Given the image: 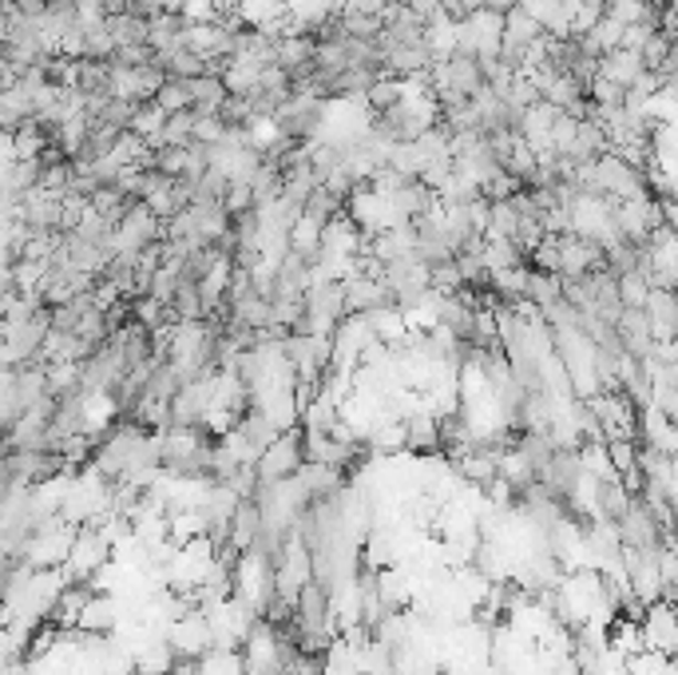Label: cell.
Returning <instances> with one entry per match:
<instances>
[{"label": "cell", "mask_w": 678, "mask_h": 675, "mask_svg": "<svg viewBox=\"0 0 678 675\" xmlns=\"http://www.w3.org/2000/svg\"><path fill=\"white\" fill-rule=\"evenodd\" d=\"M191 96H195V116H223L230 88H226L223 76H195L191 79Z\"/></svg>", "instance_id": "6"}, {"label": "cell", "mask_w": 678, "mask_h": 675, "mask_svg": "<svg viewBox=\"0 0 678 675\" xmlns=\"http://www.w3.org/2000/svg\"><path fill=\"white\" fill-rule=\"evenodd\" d=\"M520 0H481V9H492V12H501V17H508L512 9H516Z\"/></svg>", "instance_id": "19"}, {"label": "cell", "mask_w": 678, "mask_h": 675, "mask_svg": "<svg viewBox=\"0 0 678 675\" xmlns=\"http://www.w3.org/2000/svg\"><path fill=\"white\" fill-rule=\"evenodd\" d=\"M223 207L230 211V215H246V211H255L258 207V195L250 183H230V191H226L223 199Z\"/></svg>", "instance_id": "15"}, {"label": "cell", "mask_w": 678, "mask_h": 675, "mask_svg": "<svg viewBox=\"0 0 678 675\" xmlns=\"http://www.w3.org/2000/svg\"><path fill=\"white\" fill-rule=\"evenodd\" d=\"M226 119L223 116H198V124H195V143H207V148H218L226 139Z\"/></svg>", "instance_id": "16"}, {"label": "cell", "mask_w": 678, "mask_h": 675, "mask_svg": "<svg viewBox=\"0 0 678 675\" xmlns=\"http://www.w3.org/2000/svg\"><path fill=\"white\" fill-rule=\"evenodd\" d=\"M389 4H401V0H389Z\"/></svg>", "instance_id": "20"}, {"label": "cell", "mask_w": 678, "mask_h": 675, "mask_svg": "<svg viewBox=\"0 0 678 675\" xmlns=\"http://www.w3.org/2000/svg\"><path fill=\"white\" fill-rule=\"evenodd\" d=\"M111 36H116L119 49H131V44H148L151 40V20L139 17V12H116L108 20Z\"/></svg>", "instance_id": "8"}, {"label": "cell", "mask_w": 678, "mask_h": 675, "mask_svg": "<svg viewBox=\"0 0 678 675\" xmlns=\"http://www.w3.org/2000/svg\"><path fill=\"white\" fill-rule=\"evenodd\" d=\"M643 310H647V318H650L655 342H675L678 338V294L675 290H650Z\"/></svg>", "instance_id": "4"}, {"label": "cell", "mask_w": 678, "mask_h": 675, "mask_svg": "<svg viewBox=\"0 0 678 675\" xmlns=\"http://www.w3.org/2000/svg\"><path fill=\"white\" fill-rule=\"evenodd\" d=\"M155 104L168 111V116H175V111H191V108H195V96H191V79H175V76H171L168 84L159 88Z\"/></svg>", "instance_id": "11"}, {"label": "cell", "mask_w": 678, "mask_h": 675, "mask_svg": "<svg viewBox=\"0 0 678 675\" xmlns=\"http://www.w3.org/2000/svg\"><path fill=\"white\" fill-rule=\"evenodd\" d=\"M476 9H481V0H444V12H449L452 20H469Z\"/></svg>", "instance_id": "18"}, {"label": "cell", "mask_w": 678, "mask_h": 675, "mask_svg": "<svg viewBox=\"0 0 678 675\" xmlns=\"http://www.w3.org/2000/svg\"><path fill=\"white\" fill-rule=\"evenodd\" d=\"M337 17H385L389 0H334Z\"/></svg>", "instance_id": "17"}, {"label": "cell", "mask_w": 678, "mask_h": 675, "mask_svg": "<svg viewBox=\"0 0 678 675\" xmlns=\"http://www.w3.org/2000/svg\"><path fill=\"white\" fill-rule=\"evenodd\" d=\"M119 620H116V600H111V596H92L88 600V608H84V612H79V632H96V635H104V632H111V628H116Z\"/></svg>", "instance_id": "9"}, {"label": "cell", "mask_w": 678, "mask_h": 675, "mask_svg": "<svg viewBox=\"0 0 678 675\" xmlns=\"http://www.w3.org/2000/svg\"><path fill=\"white\" fill-rule=\"evenodd\" d=\"M381 307H397L394 302V290L385 287V278H349L345 282V310L349 314H374Z\"/></svg>", "instance_id": "2"}, {"label": "cell", "mask_w": 678, "mask_h": 675, "mask_svg": "<svg viewBox=\"0 0 678 675\" xmlns=\"http://www.w3.org/2000/svg\"><path fill=\"white\" fill-rule=\"evenodd\" d=\"M405 437H409V449H413V453H437V449H444L441 417H437L433 409H417V414L405 421Z\"/></svg>", "instance_id": "5"}, {"label": "cell", "mask_w": 678, "mask_h": 675, "mask_svg": "<svg viewBox=\"0 0 678 675\" xmlns=\"http://www.w3.org/2000/svg\"><path fill=\"white\" fill-rule=\"evenodd\" d=\"M647 72H650L647 60H643V52H635V49H615V52H607V56H600V76L611 79V84H620L623 92L635 88Z\"/></svg>", "instance_id": "3"}, {"label": "cell", "mask_w": 678, "mask_h": 675, "mask_svg": "<svg viewBox=\"0 0 678 675\" xmlns=\"http://www.w3.org/2000/svg\"><path fill=\"white\" fill-rule=\"evenodd\" d=\"M305 215H314L318 223H334L337 215H345V199L334 195V191L325 188V183H318L314 195L305 199Z\"/></svg>", "instance_id": "10"}, {"label": "cell", "mask_w": 678, "mask_h": 675, "mask_svg": "<svg viewBox=\"0 0 678 675\" xmlns=\"http://www.w3.org/2000/svg\"><path fill=\"white\" fill-rule=\"evenodd\" d=\"M595 4H607V0H595Z\"/></svg>", "instance_id": "21"}, {"label": "cell", "mask_w": 678, "mask_h": 675, "mask_svg": "<svg viewBox=\"0 0 678 675\" xmlns=\"http://www.w3.org/2000/svg\"><path fill=\"white\" fill-rule=\"evenodd\" d=\"M168 111L159 108L155 99H151V104H139L136 108V119H131V131H136V136H143V139H159L163 136V128H168Z\"/></svg>", "instance_id": "13"}, {"label": "cell", "mask_w": 678, "mask_h": 675, "mask_svg": "<svg viewBox=\"0 0 678 675\" xmlns=\"http://www.w3.org/2000/svg\"><path fill=\"white\" fill-rule=\"evenodd\" d=\"M305 465V433L302 429H290V433H278L275 446H266V453L258 457V481L262 485H275V481H290L298 476Z\"/></svg>", "instance_id": "1"}, {"label": "cell", "mask_w": 678, "mask_h": 675, "mask_svg": "<svg viewBox=\"0 0 678 675\" xmlns=\"http://www.w3.org/2000/svg\"><path fill=\"white\" fill-rule=\"evenodd\" d=\"M516 231H520V211H516V203H512V199L492 203L488 235L484 238H512V243H516Z\"/></svg>", "instance_id": "12"}, {"label": "cell", "mask_w": 678, "mask_h": 675, "mask_svg": "<svg viewBox=\"0 0 678 675\" xmlns=\"http://www.w3.org/2000/svg\"><path fill=\"white\" fill-rule=\"evenodd\" d=\"M322 231H325V223H318L314 215H302L294 227H290V250L310 258V262H318V258H322Z\"/></svg>", "instance_id": "7"}, {"label": "cell", "mask_w": 678, "mask_h": 675, "mask_svg": "<svg viewBox=\"0 0 678 675\" xmlns=\"http://www.w3.org/2000/svg\"><path fill=\"white\" fill-rule=\"evenodd\" d=\"M183 24H223V9H218V0H187L183 9H179Z\"/></svg>", "instance_id": "14"}]
</instances>
